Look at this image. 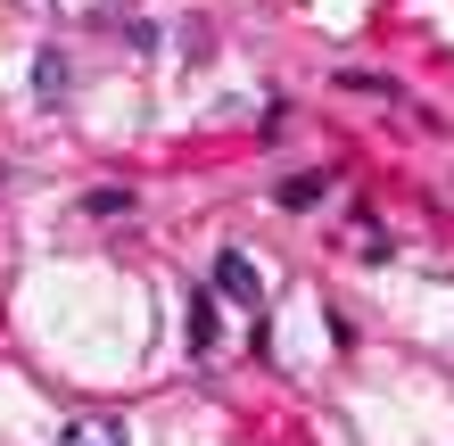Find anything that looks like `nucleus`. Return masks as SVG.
Returning <instances> with one entry per match:
<instances>
[{"label": "nucleus", "mask_w": 454, "mask_h": 446, "mask_svg": "<svg viewBox=\"0 0 454 446\" xmlns=\"http://www.w3.org/2000/svg\"><path fill=\"white\" fill-rule=\"evenodd\" d=\"M215 298H231L239 314H256V306H264V273H256L239 248H223V256H215Z\"/></svg>", "instance_id": "1"}, {"label": "nucleus", "mask_w": 454, "mask_h": 446, "mask_svg": "<svg viewBox=\"0 0 454 446\" xmlns=\"http://www.w3.org/2000/svg\"><path fill=\"white\" fill-rule=\"evenodd\" d=\"M59 446H132V430L116 422V413H74Z\"/></svg>", "instance_id": "2"}, {"label": "nucleus", "mask_w": 454, "mask_h": 446, "mask_svg": "<svg viewBox=\"0 0 454 446\" xmlns=\"http://www.w3.org/2000/svg\"><path fill=\"white\" fill-rule=\"evenodd\" d=\"M191 348H215V298H191Z\"/></svg>", "instance_id": "3"}, {"label": "nucleus", "mask_w": 454, "mask_h": 446, "mask_svg": "<svg viewBox=\"0 0 454 446\" xmlns=\"http://www.w3.org/2000/svg\"><path fill=\"white\" fill-rule=\"evenodd\" d=\"M314 199H323V182H314V174H298V182H281V207H314Z\"/></svg>", "instance_id": "4"}]
</instances>
